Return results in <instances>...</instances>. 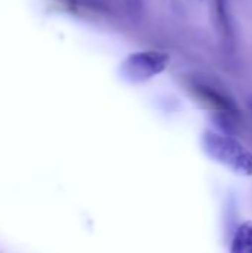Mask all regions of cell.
I'll return each mask as SVG.
<instances>
[{
    "label": "cell",
    "instance_id": "cell-5",
    "mask_svg": "<svg viewBox=\"0 0 252 253\" xmlns=\"http://www.w3.org/2000/svg\"><path fill=\"white\" fill-rule=\"evenodd\" d=\"M214 10H215V18H217L220 31H221L226 43L232 44L233 30H232L230 13H229V1L227 0H214Z\"/></svg>",
    "mask_w": 252,
    "mask_h": 253
},
{
    "label": "cell",
    "instance_id": "cell-3",
    "mask_svg": "<svg viewBox=\"0 0 252 253\" xmlns=\"http://www.w3.org/2000/svg\"><path fill=\"white\" fill-rule=\"evenodd\" d=\"M190 92L208 108L214 110L215 113H227V114H239V110L235 104V101L220 90L217 86L206 83L205 80H193L190 83Z\"/></svg>",
    "mask_w": 252,
    "mask_h": 253
},
{
    "label": "cell",
    "instance_id": "cell-6",
    "mask_svg": "<svg viewBox=\"0 0 252 253\" xmlns=\"http://www.w3.org/2000/svg\"><path fill=\"white\" fill-rule=\"evenodd\" d=\"M123 3H125L126 9L131 12H135L141 7V0H123Z\"/></svg>",
    "mask_w": 252,
    "mask_h": 253
},
{
    "label": "cell",
    "instance_id": "cell-4",
    "mask_svg": "<svg viewBox=\"0 0 252 253\" xmlns=\"http://www.w3.org/2000/svg\"><path fill=\"white\" fill-rule=\"evenodd\" d=\"M230 253H252V221L242 222L232 240Z\"/></svg>",
    "mask_w": 252,
    "mask_h": 253
},
{
    "label": "cell",
    "instance_id": "cell-7",
    "mask_svg": "<svg viewBox=\"0 0 252 253\" xmlns=\"http://www.w3.org/2000/svg\"><path fill=\"white\" fill-rule=\"evenodd\" d=\"M250 108H251V110H252V98H251V99H250Z\"/></svg>",
    "mask_w": 252,
    "mask_h": 253
},
{
    "label": "cell",
    "instance_id": "cell-1",
    "mask_svg": "<svg viewBox=\"0 0 252 253\" xmlns=\"http://www.w3.org/2000/svg\"><path fill=\"white\" fill-rule=\"evenodd\" d=\"M205 154L239 176H252V153L233 135L215 130L202 133Z\"/></svg>",
    "mask_w": 252,
    "mask_h": 253
},
{
    "label": "cell",
    "instance_id": "cell-2",
    "mask_svg": "<svg viewBox=\"0 0 252 253\" xmlns=\"http://www.w3.org/2000/svg\"><path fill=\"white\" fill-rule=\"evenodd\" d=\"M171 56L163 50L149 49L129 53L120 64L119 73L123 80L132 84L146 83L163 73L169 65Z\"/></svg>",
    "mask_w": 252,
    "mask_h": 253
}]
</instances>
